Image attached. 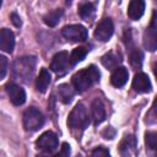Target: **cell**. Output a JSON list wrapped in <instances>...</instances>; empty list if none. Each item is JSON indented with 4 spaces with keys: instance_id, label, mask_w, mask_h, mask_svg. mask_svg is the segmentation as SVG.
<instances>
[{
    "instance_id": "obj_1",
    "label": "cell",
    "mask_w": 157,
    "mask_h": 157,
    "mask_svg": "<svg viewBox=\"0 0 157 157\" xmlns=\"http://www.w3.org/2000/svg\"><path fill=\"white\" fill-rule=\"evenodd\" d=\"M99 76H101L99 70L94 65H90L88 67H85V69L77 71L72 76L71 82L76 91L83 92V91L88 90L90 87H92L96 82H98Z\"/></svg>"
},
{
    "instance_id": "obj_2",
    "label": "cell",
    "mask_w": 157,
    "mask_h": 157,
    "mask_svg": "<svg viewBox=\"0 0 157 157\" xmlns=\"http://www.w3.org/2000/svg\"><path fill=\"white\" fill-rule=\"evenodd\" d=\"M37 59L36 56H21L17 58L12 63V75L16 80H20L22 82H27L36 69Z\"/></svg>"
},
{
    "instance_id": "obj_3",
    "label": "cell",
    "mask_w": 157,
    "mask_h": 157,
    "mask_svg": "<svg viewBox=\"0 0 157 157\" xmlns=\"http://www.w3.org/2000/svg\"><path fill=\"white\" fill-rule=\"evenodd\" d=\"M90 124V114L82 103H77L67 117V125L71 129L83 130Z\"/></svg>"
},
{
    "instance_id": "obj_4",
    "label": "cell",
    "mask_w": 157,
    "mask_h": 157,
    "mask_svg": "<svg viewBox=\"0 0 157 157\" xmlns=\"http://www.w3.org/2000/svg\"><path fill=\"white\" fill-rule=\"evenodd\" d=\"M44 124V117L36 107H29L23 113V128L27 131H36Z\"/></svg>"
},
{
    "instance_id": "obj_5",
    "label": "cell",
    "mask_w": 157,
    "mask_h": 157,
    "mask_svg": "<svg viewBox=\"0 0 157 157\" xmlns=\"http://www.w3.org/2000/svg\"><path fill=\"white\" fill-rule=\"evenodd\" d=\"M61 34L70 42H85L87 39V29L82 25H70L61 29Z\"/></svg>"
},
{
    "instance_id": "obj_6",
    "label": "cell",
    "mask_w": 157,
    "mask_h": 157,
    "mask_svg": "<svg viewBox=\"0 0 157 157\" xmlns=\"http://www.w3.org/2000/svg\"><path fill=\"white\" fill-rule=\"evenodd\" d=\"M113 32H114L113 21L109 17H104L98 22L94 29V38L99 42H107L112 37Z\"/></svg>"
},
{
    "instance_id": "obj_7",
    "label": "cell",
    "mask_w": 157,
    "mask_h": 157,
    "mask_svg": "<svg viewBox=\"0 0 157 157\" xmlns=\"http://www.w3.org/2000/svg\"><path fill=\"white\" fill-rule=\"evenodd\" d=\"M144 45L147 50L155 52L157 48V28H156V12L153 11L151 23L144 33Z\"/></svg>"
},
{
    "instance_id": "obj_8",
    "label": "cell",
    "mask_w": 157,
    "mask_h": 157,
    "mask_svg": "<svg viewBox=\"0 0 157 157\" xmlns=\"http://www.w3.org/2000/svg\"><path fill=\"white\" fill-rule=\"evenodd\" d=\"M36 145L40 151L50 153L58 147V136L53 131H45L38 137Z\"/></svg>"
},
{
    "instance_id": "obj_9",
    "label": "cell",
    "mask_w": 157,
    "mask_h": 157,
    "mask_svg": "<svg viewBox=\"0 0 157 157\" xmlns=\"http://www.w3.org/2000/svg\"><path fill=\"white\" fill-rule=\"evenodd\" d=\"M124 42L129 49V58H130V64L132 67L135 69H139L141 67V64H142V53L139 50V48H136L134 44H132V40H131V32L129 29L125 31V36H124Z\"/></svg>"
},
{
    "instance_id": "obj_10",
    "label": "cell",
    "mask_w": 157,
    "mask_h": 157,
    "mask_svg": "<svg viewBox=\"0 0 157 157\" xmlns=\"http://www.w3.org/2000/svg\"><path fill=\"white\" fill-rule=\"evenodd\" d=\"M69 65H70L69 53L67 52H59L53 56V60H52V64H50V69L54 72H56L59 75H63L67 70Z\"/></svg>"
},
{
    "instance_id": "obj_11",
    "label": "cell",
    "mask_w": 157,
    "mask_h": 157,
    "mask_svg": "<svg viewBox=\"0 0 157 157\" xmlns=\"http://www.w3.org/2000/svg\"><path fill=\"white\" fill-rule=\"evenodd\" d=\"M6 88V93L11 101V103L13 105H21L25 103L26 101V92L22 87H20L18 85L13 83V82H10L5 86Z\"/></svg>"
},
{
    "instance_id": "obj_12",
    "label": "cell",
    "mask_w": 157,
    "mask_h": 157,
    "mask_svg": "<svg viewBox=\"0 0 157 157\" xmlns=\"http://www.w3.org/2000/svg\"><path fill=\"white\" fill-rule=\"evenodd\" d=\"M132 88L137 93H147L152 90L151 81L148 76L144 72H137L132 78Z\"/></svg>"
},
{
    "instance_id": "obj_13",
    "label": "cell",
    "mask_w": 157,
    "mask_h": 157,
    "mask_svg": "<svg viewBox=\"0 0 157 157\" xmlns=\"http://www.w3.org/2000/svg\"><path fill=\"white\" fill-rule=\"evenodd\" d=\"M15 48V36L9 28L0 29V50L5 53H12Z\"/></svg>"
},
{
    "instance_id": "obj_14",
    "label": "cell",
    "mask_w": 157,
    "mask_h": 157,
    "mask_svg": "<svg viewBox=\"0 0 157 157\" xmlns=\"http://www.w3.org/2000/svg\"><path fill=\"white\" fill-rule=\"evenodd\" d=\"M91 112H92V118L94 121V125L101 124L105 119V108L103 102L99 98H94L92 104H91Z\"/></svg>"
},
{
    "instance_id": "obj_15",
    "label": "cell",
    "mask_w": 157,
    "mask_h": 157,
    "mask_svg": "<svg viewBox=\"0 0 157 157\" xmlns=\"http://www.w3.org/2000/svg\"><path fill=\"white\" fill-rule=\"evenodd\" d=\"M128 77H129V72L125 67L123 66H118L114 69V71L112 72V76H110V82L114 87L117 88H120L123 87L126 81H128Z\"/></svg>"
},
{
    "instance_id": "obj_16",
    "label": "cell",
    "mask_w": 157,
    "mask_h": 157,
    "mask_svg": "<svg viewBox=\"0 0 157 157\" xmlns=\"http://www.w3.org/2000/svg\"><path fill=\"white\" fill-rule=\"evenodd\" d=\"M119 151L123 156H132L136 153V139L134 135H126L120 145H119Z\"/></svg>"
},
{
    "instance_id": "obj_17",
    "label": "cell",
    "mask_w": 157,
    "mask_h": 157,
    "mask_svg": "<svg viewBox=\"0 0 157 157\" xmlns=\"http://www.w3.org/2000/svg\"><path fill=\"white\" fill-rule=\"evenodd\" d=\"M145 12V1L144 0H130L128 7V16L136 21L142 17Z\"/></svg>"
},
{
    "instance_id": "obj_18",
    "label": "cell",
    "mask_w": 157,
    "mask_h": 157,
    "mask_svg": "<svg viewBox=\"0 0 157 157\" xmlns=\"http://www.w3.org/2000/svg\"><path fill=\"white\" fill-rule=\"evenodd\" d=\"M50 80H52V77H50L49 71L47 69H42L39 71V75H38L37 80H36V88H37V91L40 92V93H44L47 91L48 86L50 85Z\"/></svg>"
},
{
    "instance_id": "obj_19",
    "label": "cell",
    "mask_w": 157,
    "mask_h": 157,
    "mask_svg": "<svg viewBox=\"0 0 157 157\" xmlns=\"http://www.w3.org/2000/svg\"><path fill=\"white\" fill-rule=\"evenodd\" d=\"M121 63V56L119 53H115V52H109L107 53L105 55L102 56V64L104 67L112 70V69H115L118 67V65Z\"/></svg>"
},
{
    "instance_id": "obj_20",
    "label": "cell",
    "mask_w": 157,
    "mask_h": 157,
    "mask_svg": "<svg viewBox=\"0 0 157 157\" xmlns=\"http://www.w3.org/2000/svg\"><path fill=\"white\" fill-rule=\"evenodd\" d=\"M56 92H58L59 99H60L63 103H65V104L70 103L71 99H72V97H74V90H72V87H71L70 85H67V83L59 85L58 88H56Z\"/></svg>"
},
{
    "instance_id": "obj_21",
    "label": "cell",
    "mask_w": 157,
    "mask_h": 157,
    "mask_svg": "<svg viewBox=\"0 0 157 157\" xmlns=\"http://www.w3.org/2000/svg\"><path fill=\"white\" fill-rule=\"evenodd\" d=\"M94 13H96V5L92 2H83L78 6V15L81 16V18L86 21L92 20Z\"/></svg>"
},
{
    "instance_id": "obj_22",
    "label": "cell",
    "mask_w": 157,
    "mask_h": 157,
    "mask_svg": "<svg viewBox=\"0 0 157 157\" xmlns=\"http://www.w3.org/2000/svg\"><path fill=\"white\" fill-rule=\"evenodd\" d=\"M61 16H63V10H61V9H55V10H53V11H49V12L43 17V21H44V23H45L47 26H49V27H55V26L59 23Z\"/></svg>"
},
{
    "instance_id": "obj_23",
    "label": "cell",
    "mask_w": 157,
    "mask_h": 157,
    "mask_svg": "<svg viewBox=\"0 0 157 157\" xmlns=\"http://www.w3.org/2000/svg\"><path fill=\"white\" fill-rule=\"evenodd\" d=\"M86 55H87V49L85 47L75 48L71 52V54L69 55L70 56V65H76L77 63H80L81 60H83Z\"/></svg>"
},
{
    "instance_id": "obj_24",
    "label": "cell",
    "mask_w": 157,
    "mask_h": 157,
    "mask_svg": "<svg viewBox=\"0 0 157 157\" xmlns=\"http://www.w3.org/2000/svg\"><path fill=\"white\" fill-rule=\"evenodd\" d=\"M145 141H146V146L148 150L151 151L157 150V134L155 131H147L145 135Z\"/></svg>"
},
{
    "instance_id": "obj_25",
    "label": "cell",
    "mask_w": 157,
    "mask_h": 157,
    "mask_svg": "<svg viewBox=\"0 0 157 157\" xmlns=\"http://www.w3.org/2000/svg\"><path fill=\"white\" fill-rule=\"evenodd\" d=\"M7 72V59L4 55H0V80L5 77Z\"/></svg>"
},
{
    "instance_id": "obj_26",
    "label": "cell",
    "mask_w": 157,
    "mask_h": 157,
    "mask_svg": "<svg viewBox=\"0 0 157 157\" xmlns=\"http://www.w3.org/2000/svg\"><path fill=\"white\" fill-rule=\"evenodd\" d=\"M92 156H108L109 155V151L107 148H104L103 146H99L97 148H94L92 152H91Z\"/></svg>"
},
{
    "instance_id": "obj_27",
    "label": "cell",
    "mask_w": 157,
    "mask_h": 157,
    "mask_svg": "<svg viewBox=\"0 0 157 157\" xmlns=\"http://www.w3.org/2000/svg\"><path fill=\"white\" fill-rule=\"evenodd\" d=\"M10 20H11V22L16 26V27H21V25H22V21H21V17L16 13V12H12L11 15H10Z\"/></svg>"
},
{
    "instance_id": "obj_28",
    "label": "cell",
    "mask_w": 157,
    "mask_h": 157,
    "mask_svg": "<svg viewBox=\"0 0 157 157\" xmlns=\"http://www.w3.org/2000/svg\"><path fill=\"white\" fill-rule=\"evenodd\" d=\"M70 153V146L67 144H63V151L59 152V155H69Z\"/></svg>"
},
{
    "instance_id": "obj_29",
    "label": "cell",
    "mask_w": 157,
    "mask_h": 157,
    "mask_svg": "<svg viewBox=\"0 0 157 157\" xmlns=\"http://www.w3.org/2000/svg\"><path fill=\"white\" fill-rule=\"evenodd\" d=\"M71 1H72V0H66V2H67V4H70Z\"/></svg>"
},
{
    "instance_id": "obj_30",
    "label": "cell",
    "mask_w": 157,
    "mask_h": 157,
    "mask_svg": "<svg viewBox=\"0 0 157 157\" xmlns=\"http://www.w3.org/2000/svg\"><path fill=\"white\" fill-rule=\"evenodd\" d=\"M1 4H2V0H0V7H1Z\"/></svg>"
}]
</instances>
